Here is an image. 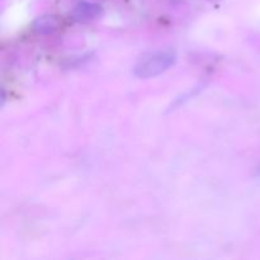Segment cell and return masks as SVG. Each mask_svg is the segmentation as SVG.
Instances as JSON below:
<instances>
[{
    "mask_svg": "<svg viewBox=\"0 0 260 260\" xmlns=\"http://www.w3.org/2000/svg\"><path fill=\"white\" fill-rule=\"evenodd\" d=\"M175 56L169 51H157L145 55L135 66V74L140 78H150L161 74L174 63Z\"/></svg>",
    "mask_w": 260,
    "mask_h": 260,
    "instance_id": "cell-1",
    "label": "cell"
},
{
    "mask_svg": "<svg viewBox=\"0 0 260 260\" xmlns=\"http://www.w3.org/2000/svg\"><path fill=\"white\" fill-rule=\"evenodd\" d=\"M99 14H101V8L95 4H90V3H83L74 12L75 19L79 22H88V20L95 19Z\"/></svg>",
    "mask_w": 260,
    "mask_h": 260,
    "instance_id": "cell-2",
    "label": "cell"
},
{
    "mask_svg": "<svg viewBox=\"0 0 260 260\" xmlns=\"http://www.w3.org/2000/svg\"><path fill=\"white\" fill-rule=\"evenodd\" d=\"M55 19L52 17H43L41 19H38L37 28L41 30V32H45V30H51L53 27H55Z\"/></svg>",
    "mask_w": 260,
    "mask_h": 260,
    "instance_id": "cell-3",
    "label": "cell"
}]
</instances>
